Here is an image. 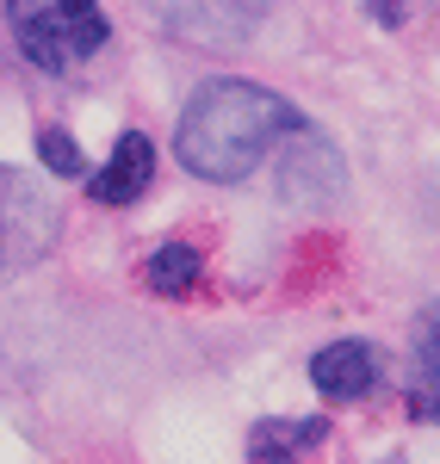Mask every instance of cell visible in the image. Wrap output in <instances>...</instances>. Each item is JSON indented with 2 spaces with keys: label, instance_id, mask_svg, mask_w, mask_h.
Listing matches in <instances>:
<instances>
[{
  "label": "cell",
  "instance_id": "cell-2",
  "mask_svg": "<svg viewBox=\"0 0 440 464\" xmlns=\"http://www.w3.org/2000/svg\"><path fill=\"white\" fill-rule=\"evenodd\" d=\"M6 25H13L19 56L44 74L81 69L87 56L106 50V37H112L100 0H6Z\"/></svg>",
  "mask_w": 440,
  "mask_h": 464
},
{
  "label": "cell",
  "instance_id": "cell-5",
  "mask_svg": "<svg viewBox=\"0 0 440 464\" xmlns=\"http://www.w3.org/2000/svg\"><path fill=\"white\" fill-rule=\"evenodd\" d=\"M149 179H155V143H149L143 130H124L112 143L106 168L87 174V192H93V205H137L149 192Z\"/></svg>",
  "mask_w": 440,
  "mask_h": 464
},
{
  "label": "cell",
  "instance_id": "cell-3",
  "mask_svg": "<svg viewBox=\"0 0 440 464\" xmlns=\"http://www.w3.org/2000/svg\"><path fill=\"white\" fill-rule=\"evenodd\" d=\"M50 236H56V205L32 192L13 168H0V273L37 260L50 248Z\"/></svg>",
  "mask_w": 440,
  "mask_h": 464
},
{
  "label": "cell",
  "instance_id": "cell-11",
  "mask_svg": "<svg viewBox=\"0 0 440 464\" xmlns=\"http://www.w3.org/2000/svg\"><path fill=\"white\" fill-rule=\"evenodd\" d=\"M367 13L385 25V32H397V25H409V0H367Z\"/></svg>",
  "mask_w": 440,
  "mask_h": 464
},
{
  "label": "cell",
  "instance_id": "cell-6",
  "mask_svg": "<svg viewBox=\"0 0 440 464\" xmlns=\"http://www.w3.org/2000/svg\"><path fill=\"white\" fill-rule=\"evenodd\" d=\"M286 155H279V179H286V198H329L335 186H341V155L323 143V130H310V124H298L292 137H286Z\"/></svg>",
  "mask_w": 440,
  "mask_h": 464
},
{
  "label": "cell",
  "instance_id": "cell-8",
  "mask_svg": "<svg viewBox=\"0 0 440 464\" xmlns=\"http://www.w3.org/2000/svg\"><path fill=\"white\" fill-rule=\"evenodd\" d=\"M323 440H329V421H323V415L255 421V428H249V459H255V464H298V459H310Z\"/></svg>",
  "mask_w": 440,
  "mask_h": 464
},
{
  "label": "cell",
  "instance_id": "cell-9",
  "mask_svg": "<svg viewBox=\"0 0 440 464\" xmlns=\"http://www.w3.org/2000/svg\"><path fill=\"white\" fill-rule=\"evenodd\" d=\"M205 279V254L192 248L186 236H174V242H161V248L143 260V285L155 291V297H186V291Z\"/></svg>",
  "mask_w": 440,
  "mask_h": 464
},
{
  "label": "cell",
  "instance_id": "cell-7",
  "mask_svg": "<svg viewBox=\"0 0 440 464\" xmlns=\"http://www.w3.org/2000/svg\"><path fill=\"white\" fill-rule=\"evenodd\" d=\"M409 415L440 421V297L416 316V365H409Z\"/></svg>",
  "mask_w": 440,
  "mask_h": 464
},
{
  "label": "cell",
  "instance_id": "cell-1",
  "mask_svg": "<svg viewBox=\"0 0 440 464\" xmlns=\"http://www.w3.org/2000/svg\"><path fill=\"white\" fill-rule=\"evenodd\" d=\"M298 124H304V118H298L273 87L242 81V74H218V81H205V87L186 100L181 130H174V155H181L186 174L236 186V179L255 174Z\"/></svg>",
  "mask_w": 440,
  "mask_h": 464
},
{
  "label": "cell",
  "instance_id": "cell-10",
  "mask_svg": "<svg viewBox=\"0 0 440 464\" xmlns=\"http://www.w3.org/2000/svg\"><path fill=\"white\" fill-rule=\"evenodd\" d=\"M37 155H44V168H50L56 179H81L87 174V155H81V143H74L63 124H44V130H37Z\"/></svg>",
  "mask_w": 440,
  "mask_h": 464
},
{
  "label": "cell",
  "instance_id": "cell-4",
  "mask_svg": "<svg viewBox=\"0 0 440 464\" xmlns=\"http://www.w3.org/2000/svg\"><path fill=\"white\" fill-rule=\"evenodd\" d=\"M378 378H385V359H378L372 341H329L310 359V384L329 402H360V396L378 391Z\"/></svg>",
  "mask_w": 440,
  "mask_h": 464
}]
</instances>
